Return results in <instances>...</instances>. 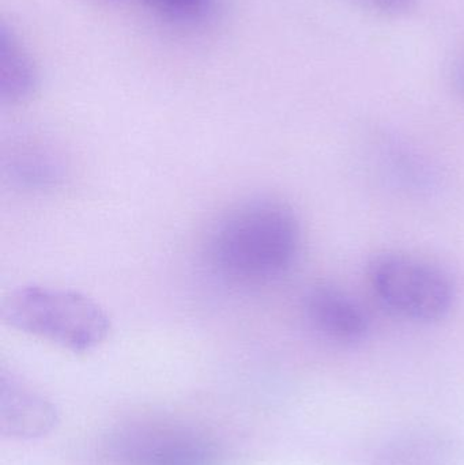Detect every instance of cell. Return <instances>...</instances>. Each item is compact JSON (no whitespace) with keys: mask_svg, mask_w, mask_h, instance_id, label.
Segmentation results:
<instances>
[{"mask_svg":"<svg viewBox=\"0 0 464 465\" xmlns=\"http://www.w3.org/2000/svg\"><path fill=\"white\" fill-rule=\"evenodd\" d=\"M370 465H462L460 452L447 440L413 434L392 440L373 456Z\"/></svg>","mask_w":464,"mask_h":465,"instance_id":"30bf717a","label":"cell"},{"mask_svg":"<svg viewBox=\"0 0 464 465\" xmlns=\"http://www.w3.org/2000/svg\"><path fill=\"white\" fill-rule=\"evenodd\" d=\"M142 2L166 18L190 21L201 16L209 7L212 0H142Z\"/></svg>","mask_w":464,"mask_h":465,"instance_id":"8fae6325","label":"cell"},{"mask_svg":"<svg viewBox=\"0 0 464 465\" xmlns=\"http://www.w3.org/2000/svg\"><path fill=\"white\" fill-rule=\"evenodd\" d=\"M0 311L8 327L73 352L92 351L106 341L112 328L108 314L92 298L43 284L8 292Z\"/></svg>","mask_w":464,"mask_h":465,"instance_id":"7a4b0ae2","label":"cell"},{"mask_svg":"<svg viewBox=\"0 0 464 465\" xmlns=\"http://www.w3.org/2000/svg\"><path fill=\"white\" fill-rule=\"evenodd\" d=\"M368 282L386 311L414 324L441 322L457 301L451 273L439 262L410 252L376 254L368 264Z\"/></svg>","mask_w":464,"mask_h":465,"instance_id":"3957f363","label":"cell"},{"mask_svg":"<svg viewBox=\"0 0 464 465\" xmlns=\"http://www.w3.org/2000/svg\"><path fill=\"white\" fill-rule=\"evenodd\" d=\"M368 157L381 180L400 193L424 198L438 191L440 176L435 163L397 134H373L368 142Z\"/></svg>","mask_w":464,"mask_h":465,"instance_id":"5b68a950","label":"cell"},{"mask_svg":"<svg viewBox=\"0 0 464 465\" xmlns=\"http://www.w3.org/2000/svg\"><path fill=\"white\" fill-rule=\"evenodd\" d=\"M122 465H217L218 450L204 434L168 423L133 426L114 444Z\"/></svg>","mask_w":464,"mask_h":465,"instance_id":"277c9868","label":"cell"},{"mask_svg":"<svg viewBox=\"0 0 464 465\" xmlns=\"http://www.w3.org/2000/svg\"><path fill=\"white\" fill-rule=\"evenodd\" d=\"M354 2L379 15L394 16V18L406 15L416 5V0H354Z\"/></svg>","mask_w":464,"mask_h":465,"instance_id":"7c38bea8","label":"cell"},{"mask_svg":"<svg viewBox=\"0 0 464 465\" xmlns=\"http://www.w3.org/2000/svg\"><path fill=\"white\" fill-rule=\"evenodd\" d=\"M447 78L452 92L464 101V44L452 54L447 70Z\"/></svg>","mask_w":464,"mask_h":465,"instance_id":"4fadbf2b","label":"cell"},{"mask_svg":"<svg viewBox=\"0 0 464 465\" xmlns=\"http://www.w3.org/2000/svg\"><path fill=\"white\" fill-rule=\"evenodd\" d=\"M301 243L296 210L281 199L256 196L229 209L212 226L207 264L228 283L262 286L294 267Z\"/></svg>","mask_w":464,"mask_h":465,"instance_id":"6da1fadb","label":"cell"},{"mask_svg":"<svg viewBox=\"0 0 464 465\" xmlns=\"http://www.w3.org/2000/svg\"><path fill=\"white\" fill-rule=\"evenodd\" d=\"M5 179L19 190L46 193L65 177V165L56 150L38 139H22L11 144L3 157Z\"/></svg>","mask_w":464,"mask_h":465,"instance_id":"52a82bcc","label":"cell"},{"mask_svg":"<svg viewBox=\"0 0 464 465\" xmlns=\"http://www.w3.org/2000/svg\"><path fill=\"white\" fill-rule=\"evenodd\" d=\"M305 317L326 341L351 347L367 341L370 317L367 309L348 290L331 282H321L304 295Z\"/></svg>","mask_w":464,"mask_h":465,"instance_id":"8992f818","label":"cell"},{"mask_svg":"<svg viewBox=\"0 0 464 465\" xmlns=\"http://www.w3.org/2000/svg\"><path fill=\"white\" fill-rule=\"evenodd\" d=\"M54 422V410L43 399L2 377L3 431L18 437L46 433Z\"/></svg>","mask_w":464,"mask_h":465,"instance_id":"9c48e42d","label":"cell"},{"mask_svg":"<svg viewBox=\"0 0 464 465\" xmlns=\"http://www.w3.org/2000/svg\"><path fill=\"white\" fill-rule=\"evenodd\" d=\"M37 67L18 35L3 24L0 29V98L5 105H19L35 94Z\"/></svg>","mask_w":464,"mask_h":465,"instance_id":"ba28073f","label":"cell"}]
</instances>
